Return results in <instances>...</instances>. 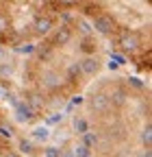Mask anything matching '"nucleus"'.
Segmentation results:
<instances>
[{
	"label": "nucleus",
	"mask_w": 152,
	"mask_h": 157,
	"mask_svg": "<svg viewBox=\"0 0 152 157\" xmlns=\"http://www.w3.org/2000/svg\"><path fill=\"white\" fill-rule=\"evenodd\" d=\"M98 142V135L96 133H91V131H87L85 135H83V146H87V148H91L93 144Z\"/></svg>",
	"instance_id": "ddd939ff"
},
{
	"label": "nucleus",
	"mask_w": 152,
	"mask_h": 157,
	"mask_svg": "<svg viewBox=\"0 0 152 157\" xmlns=\"http://www.w3.org/2000/svg\"><path fill=\"white\" fill-rule=\"evenodd\" d=\"M70 39H72V26H70V24H61L59 29L54 31L50 46H52V48H54V46H65Z\"/></svg>",
	"instance_id": "20e7f679"
},
{
	"label": "nucleus",
	"mask_w": 152,
	"mask_h": 157,
	"mask_svg": "<svg viewBox=\"0 0 152 157\" xmlns=\"http://www.w3.org/2000/svg\"><path fill=\"white\" fill-rule=\"evenodd\" d=\"M141 157H150V151H146V153H141Z\"/></svg>",
	"instance_id": "a878e982"
},
{
	"label": "nucleus",
	"mask_w": 152,
	"mask_h": 157,
	"mask_svg": "<svg viewBox=\"0 0 152 157\" xmlns=\"http://www.w3.org/2000/svg\"><path fill=\"white\" fill-rule=\"evenodd\" d=\"M11 31V20L7 13H0V42H7V35Z\"/></svg>",
	"instance_id": "6e6552de"
},
{
	"label": "nucleus",
	"mask_w": 152,
	"mask_h": 157,
	"mask_svg": "<svg viewBox=\"0 0 152 157\" xmlns=\"http://www.w3.org/2000/svg\"><path fill=\"white\" fill-rule=\"evenodd\" d=\"M17 50H20V52H31L33 46H31V44H22V46H17Z\"/></svg>",
	"instance_id": "5701e85b"
},
{
	"label": "nucleus",
	"mask_w": 152,
	"mask_h": 157,
	"mask_svg": "<svg viewBox=\"0 0 152 157\" xmlns=\"http://www.w3.org/2000/svg\"><path fill=\"white\" fill-rule=\"evenodd\" d=\"M0 157H20V155H17V153H13V151H5Z\"/></svg>",
	"instance_id": "b1692460"
},
{
	"label": "nucleus",
	"mask_w": 152,
	"mask_h": 157,
	"mask_svg": "<svg viewBox=\"0 0 152 157\" xmlns=\"http://www.w3.org/2000/svg\"><path fill=\"white\" fill-rule=\"evenodd\" d=\"M50 29H52V17H48V15H37L35 20H33V31H35V35H48L50 33Z\"/></svg>",
	"instance_id": "39448f33"
},
{
	"label": "nucleus",
	"mask_w": 152,
	"mask_h": 157,
	"mask_svg": "<svg viewBox=\"0 0 152 157\" xmlns=\"http://www.w3.org/2000/svg\"><path fill=\"white\" fill-rule=\"evenodd\" d=\"M141 142H143L146 151L152 148V124H150V122H146V127H143V131H141Z\"/></svg>",
	"instance_id": "9d476101"
},
{
	"label": "nucleus",
	"mask_w": 152,
	"mask_h": 157,
	"mask_svg": "<svg viewBox=\"0 0 152 157\" xmlns=\"http://www.w3.org/2000/svg\"><path fill=\"white\" fill-rule=\"evenodd\" d=\"M42 78H44V85H46V87H50V90H54L56 85H59V76H56L54 72H46Z\"/></svg>",
	"instance_id": "9b49d317"
},
{
	"label": "nucleus",
	"mask_w": 152,
	"mask_h": 157,
	"mask_svg": "<svg viewBox=\"0 0 152 157\" xmlns=\"http://www.w3.org/2000/svg\"><path fill=\"white\" fill-rule=\"evenodd\" d=\"M72 155H74V157H91L89 148H87V146H83V144H78V146H76Z\"/></svg>",
	"instance_id": "2eb2a0df"
},
{
	"label": "nucleus",
	"mask_w": 152,
	"mask_h": 157,
	"mask_svg": "<svg viewBox=\"0 0 152 157\" xmlns=\"http://www.w3.org/2000/svg\"><path fill=\"white\" fill-rule=\"evenodd\" d=\"M81 7L85 9V13H87V15H98V13H100V11H98V9H100L98 5H91V2H85V5H81Z\"/></svg>",
	"instance_id": "dca6fc26"
},
{
	"label": "nucleus",
	"mask_w": 152,
	"mask_h": 157,
	"mask_svg": "<svg viewBox=\"0 0 152 157\" xmlns=\"http://www.w3.org/2000/svg\"><path fill=\"white\" fill-rule=\"evenodd\" d=\"M63 153L59 148H46V157H61Z\"/></svg>",
	"instance_id": "412c9836"
},
{
	"label": "nucleus",
	"mask_w": 152,
	"mask_h": 157,
	"mask_svg": "<svg viewBox=\"0 0 152 157\" xmlns=\"http://www.w3.org/2000/svg\"><path fill=\"white\" fill-rule=\"evenodd\" d=\"M107 98H109L111 107H113V105H115V107H122V105L126 103V92H124V87H113Z\"/></svg>",
	"instance_id": "0eeeda50"
},
{
	"label": "nucleus",
	"mask_w": 152,
	"mask_h": 157,
	"mask_svg": "<svg viewBox=\"0 0 152 157\" xmlns=\"http://www.w3.org/2000/svg\"><path fill=\"white\" fill-rule=\"evenodd\" d=\"M67 76L72 78V81H74V78H78V76H81V68H78V63H72V66L67 68Z\"/></svg>",
	"instance_id": "a211bd4d"
},
{
	"label": "nucleus",
	"mask_w": 152,
	"mask_h": 157,
	"mask_svg": "<svg viewBox=\"0 0 152 157\" xmlns=\"http://www.w3.org/2000/svg\"><path fill=\"white\" fill-rule=\"evenodd\" d=\"M61 118H63L61 113H52V116L48 118V122H61Z\"/></svg>",
	"instance_id": "4be33fe9"
},
{
	"label": "nucleus",
	"mask_w": 152,
	"mask_h": 157,
	"mask_svg": "<svg viewBox=\"0 0 152 157\" xmlns=\"http://www.w3.org/2000/svg\"><path fill=\"white\" fill-rule=\"evenodd\" d=\"M33 137H35V140H48V129H44V127H39V129H35L33 131Z\"/></svg>",
	"instance_id": "f3484780"
},
{
	"label": "nucleus",
	"mask_w": 152,
	"mask_h": 157,
	"mask_svg": "<svg viewBox=\"0 0 152 157\" xmlns=\"http://www.w3.org/2000/svg\"><path fill=\"white\" fill-rule=\"evenodd\" d=\"M74 129H76V133L85 135V133L89 131V124H87V120H85V118H74Z\"/></svg>",
	"instance_id": "f8f14e48"
},
{
	"label": "nucleus",
	"mask_w": 152,
	"mask_h": 157,
	"mask_svg": "<svg viewBox=\"0 0 152 157\" xmlns=\"http://www.w3.org/2000/svg\"><path fill=\"white\" fill-rule=\"evenodd\" d=\"M35 118V111L24 103V105H17V120H22V122H31Z\"/></svg>",
	"instance_id": "1a4fd4ad"
},
{
	"label": "nucleus",
	"mask_w": 152,
	"mask_h": 157,
	"mask_svg": "<svg viewBox=\"0 0 152 157\" xmlns=\"http://www.w3.org/2000/svg\"><path fill=\"white\" fill-rule=\"evenodd\" d=\"M39 55H42L44 59H48V57L52 55V46H50V44H44V46L39 48Z\"/></svg>",
	"instance_id": "aec40b11"
},
{
	"label": "nucleus",
	"mask_w": 152,
	"mask_h": 157,
	"mask_svg": "<svg viewBox=\"0 0 152 157\" xmlns=\"http://www.w3.org/2000/svg\"><path fill=\"white\" fill-rule=\"evenodd\" d=\"M83 52H87V55H91V52H96V42H93L91 37H85L83 39Z\"/></svg>",
	"instance_id": "4468645a"
},
{
	"label": "nucleus",
	"mask_w": 152,
	"mask_h": 157,
	"mask_svg": "<svg viewBox=\"0 0 152 157\" xmlns=\"http://www.w3.org/2000/svg\"><path fill=\"white\" fill-rule=\"evenodd\" d=\"M20 148H22L26 155H33V153H35V151H33L35 146H33V142H28V140H22V142H20Z\"/></svg>",
	"instance_id": "6ab92c4d"
},
{
	"label": "nucleus",
	"mask_w": 152,
	"mask_h": 157,
	"mask_svg": "<svg viewBox=\"0 0 152 157\" xmlns=\"http://www.w3.org/2000/svg\"><path fill=\"white\" fill-rule=\"evenodd\" d=\"M118 46H120V50H124V52H135V50H139V46H141V39H139V35L135 33V31H122L120 33V37H118Z\"/></svg>",
	"instance_id": "f257e3e1"
},
{
	"label": "nucleus",
	"mask_w": 152,
	"mask_h": 157,
	"mask_svg": "<svg viewBox=\"0 0 152 157\" xmlns=\"http://www.w3.org/2000/svg\"><path fill=\"white\" fill-rule=\"evenodd\" d=\"M78 68H81V74H85V76H93L98 70H100V61L96 57H87V59H83V61L78 63Z\"/></svg>",
	"instance_id": "423d86ee"
},
{
	"label": "nucleus",
	"mask_w": 152,
	"mask_h": 157,
	"mask_svg": "<svg viewBox=\"0 0 152 157\" xmlns=\"http://www.w3.org/2000/svg\"><path fill=\"white\" fill-rule=\"evenodd\" d=\"M89 107H91V111H96V113H107L111 109V103H109L107 94L96 92V94L89 96Z\"/></svg>",
	"instance_id": "7ed1b4c3"
},
{
	"label": "nucleus",
	"mask_w": 152,
	"mask_h": 157,
	"mask_svg": "<svg viewBox=\"0 0 152 157\" xmlns=\"http://www.w3.org/2000/svg\"><path fill=\"white\" fill-rule=\"evenodd\" d=\"M93 26H96V31L102 33V35H113L118 31V22L109 13H98L96 17H93Z\"/></svg>",
	"instance_id": "f03ea898"
},
{
	"label": "nucleus",
	"mask_w": 152,
	"mask_h": 157,
	"mask_svg": "<svg viewBox=\"0 0 152 157\" xmlns=\"http://www.w3.org/2000/svg\"><path fill=\"white\" fill-rule=\"evenodd\" d=\"M128 81H130V85H132V87H141V83H139V78H128Z\"/></svg>",
	"instance_id": "393cba45"
}]
</instances>
